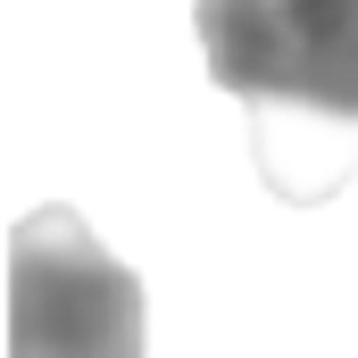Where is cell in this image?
Segmentation results:
<instances>
[{
    "label": "cell",
    "instance_id": "cell-1",
    "mask_svg": "<svg viewBox=\"0 0 358 358\" xmlns=\"http://www.w3.org/2000/svg\"><path fill=\"white\" fill-rule=\"evenodd\" d=\"M208 84L250 100V150L283 200L342 192L358 159V0H192Z\"/></svg>",
    "mask_w": 358,
    "mask_h": 358
},
{
    "label": "cell",
    "instance_id": "cell-2",
    "mask_svg": "<svg viewBox=\"0 0 358 358\" xmlns=\"http://www.w3.org/2000/svg\"><path fill=\"white\" fill-rule=\"evenodd\" d=\"M142 275L92 242L76 208H34L8 234V358H142Z\"/></svg>",
    "mask_w": 358,
    "mask_h": 358
}]
</instances>
